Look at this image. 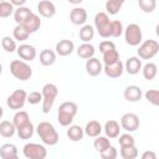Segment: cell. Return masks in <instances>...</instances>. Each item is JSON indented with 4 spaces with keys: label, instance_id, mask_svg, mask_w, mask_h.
Returning a JSON list of instances; mask_svg holds the SVG:
<instances>
[{
    "label": "cell",
    "instance_id": "6da1fadb",
    "mask_svg": "<svg viewBox=\"0 0 159 159\" xmlns=\"http://www.w3.org/2000/svg\"><path fill=\"white\" fill-rule=\"evenodd\" d=\"M78 112V107L75 102L67 101L60 104L58 113H57V120L62 127H68L72 124L76 114Z\"/></svg>",
    "mask_w": 159,
    "mask_h": 159
},
{
    "label": "cell",
    "instance_id": "7a4b0ae2",
    "mask_svg": "<svg viewBox=\"0 0 159 159\" xmlns=\"http://www.w3.org/2000/svg\"><path fill=\"white\" fill-rule=\"evenodd\" d=\"M36 132L39 134V137L41 138L42 143L46 145H56L58 143V133L55 129L53 124L50 122H40L37 124Z\"/></svg>",
    "mask_w": 159,
    "mask_h": 159
},
{
    "label": "cell",
    "instance_id": "3957f363",
    "mask_svg": "<svg viewBox=\"0 0 159 159\" xmlns=\"http://www.w3.org/2000/svg\"><path fill=\"white\" fill-rule=\"evenodd\" d=\"M42 113L47 114L53 107V103L56 101V97L58 94V88L53 83H46L42 87Z\"/></svg>",
    "mask_w": 159,
    "mask_h": 159
},
{
    "label": "cell",
    "instance_id": "277c9868",
    "mask_svg": "<svg viewBox=\"0 0 159 159\" xmlns=\"http://www.w3.org/2000/svg\"><path fill=\"white\" fill-rule=\"evenodd\" d=\"M10 72L15 78H17L20 81H27L32 76V68L24 60H14V61H11Z\"/></svg>",
    "mask_w": 159,
    "mask_h": 159
},
{
    "label": "cell",
    "instance_id": "5b68a950",
    "mask_svg": "<svg viewBox=\"0 0 159 159\" xmlns=\"http://www.w3.org/2000/svg\"><path fill=\"white\" fill-rule=\"evenodd\" d=\"M94 27L101 37L109 39L111 37V20L107 12H97L94 16Z\"/></svg>",
    "mask_w": 159,
    "mask_h": 159
},
{
    "label": "cell",
    "instance_id": "8992f818",
    "mask_svg": "<svg viewBox=\"0 0 159 159\" xmlns=\"http://www.w3.org/2000/svg\"><path fill=\"white\" fill-rule=\"evenodd\" d=\"M138 57L140 60H152L159 52V43L155 40H145L138 45Z\"/></svg>",
    "mask_w": 159,
    "mask_h": 159
},
{
    "label": "cell",
    "instance_id": "52a82bcc",
    "mask_svg": "<svg viewBox=\"0 0 159 159\" xmlns=\"http://www.w3.org/2000/svg\"><path fill=\"white\" fill-rule=\"evenodd\" d=\"M123 31H124L125 42L129 46H138L142 42L143 35H142V29L138 24H129Z\"/></svg>",
    "mask_w": 159,
    "mask_h": 159
},
{
    "label": "cell",
    "instance_id": "ba28073f",
    "mask_svg": "<svg viewBox=\"0 0 159 159\" xmlns=\"http://www.w3.org/2000/svg\"><path fill=\"white\" fill-rule=\"evenodd\" d=\"M22 153L27 159H45L47 155V150L45 145L39 143H27L22 148Z\"/></svg>",
    "mask_w": 159,
    "mask_h": 159
},
{
    "label": "cell",
    "instance_id": "9c48e42d",
    "mask_svg": "<svg viewBox=\"0 0 159 159\" xmlns=\"http://www.w3.org/2000/svg\"><path fill=\"white\" fill-rule=\"evenodd\" d=\"M26 97H27V93L25 89H15L6 99V104L10 109H14V111H19L21 109L25 103H26Z\"/></svg>",
    "mask_w": 159,
    "mask_h": 159
},
{
    "label": "cell",
    "instance_id": "30bf717a",
    "mask_svg": "<svg viewBox=\"0 0 159 159\" xmlns=\"http://www.w3.org/2000/svg\"><path fill=\"white\" fill-rule=\"evenodd\" d=\"M139 117L135 113H125L120 118V127L127 132H135L139 128Z\"/></svg>",
    "mask_w": 159,
    "mask_h": 159
},
{
    "label": "cell",
    "instance_id": "8fae6325",
    "mask_svg": "<svg viewBox=\"0 0 159 159\" xmlns=\"http://www.w3.org/2000/svg\"><path fill=\"white\" fill-rule=\"evenodd\" d=\"M123 71H124V65H123V62L120 60H118L114 63L104 65L103 66V72L109 78H118V77H120L123 75Z\"/></svg>",
    "mask_w": 159,
    "mask_h": 159
},
{
    "label": "cell",
    "instance_id": "7c38bea8",
    "mask_svg": "<svg viewBox=\"0 0 159 159\" xmlns=\"http://www.w3.org/2000/svg\"><path fill=\"white\" fill-rule=\"evenodd\" d=\"M37 11L42 17L50 19L56 14V6L51 0H41L37 4Z\"/></svg>",
    "mask_w": 159,
    "mask_h": 159
},
{
    "label": "cell",
    "instance_id": "4fadbf2b",
    "mask_svg": "<svg viewBox=\"0 0 159 159\" xmlns=\"http://www.w3.org/2000/svg\"><path fill=\"white\" fill-rule=\"evenodd\" d=\"M17 55L21 60L24 61H32L36 58L37 56V52H36V48L32 46V45H27V43H22L17 48Z\"/></svg>",
    "mask_w": 159,
    "mask_h": 159
},
{
    "label": "cell",
    "instance_id": "5bb4252c",
    "mask_svg": "<svg viewBox=\"0 0 159 159\" xmlns=\"http://www.w3.org/2000/svg\"><path fill=\"white\" fill-rule=\"evenodd\" d=\"M103 71V65L102 62L96 58V57H91L88 60H86V72L92 76V77H96L98 76L101 72Z\"/></svg>",
    "mask_w": 159,
    "mask_h": 159
},
{
    "label": "cell",
    "instance_id": "9a60e30c",
    "mask_svg": "<svg viewBox=\"0 0 159 159\" xmlns=\"http://www.w3.org/2000/svg\"><path fill=\"white\" fill-rule=\"evenodd\" d=\"M70 20L73 25H84L87 21V11L83 7H75L70 12Z\"/></svg>",
    "mask_w": 159,
    "mask_h": 159
},
{
    "label": "cell",
    "instance_id": "2e32d148",
    "mask_svg": "<svg viewBox=\"0 0 159 159\" xmlns=\"http://www.w3.org/2000/svg\"><path fill=\"white\" fill-rule=\"evenodd\" d=\"M123 96L128 102H138L142 98L143 92H142L140 87H138L135 84H130V86L125 87V89L123 92Z\"/></svg>",
    "mask_w": 159,
    "mask_h": 159
},
{
    "label": "cell",
    "instance_id": "e0dca14e",
    "mask_svg": "<svg viewBox=\"0 0 159 159\" xmlns=\"http://www.w3.org/2000/svg\"><path fill=\"white\" fill-rule=\"evenodd\" d=\"M24 26H25V29L29 31V34L31 35V34H34V32H36L40 27H41V19H40V16L39 15H36V14H30L29 16H27V19L24 21V24H22Z\"/></svg>",
    "mask_w": 159,
    "mask_h": 159
},
{
    "label": "cell",
    "instance_id": "ac0fdd59",
    "mask_svg": "<svg viewBox=\"0 0 159 159\" xmlns=\"http://www.w3.org/2000/svg\"><path fill=\"white\" fill-rule=\"evenodd\" d=\"M56 53L65 57V56H68L73 52L75 50V43L71 41V40H60L57 43H56Z\"/></svg>",
    "mask_w": 159,
    "mask_h": 159
},
{
    "label": "cell",
    "instance_id": "d6986e66",
    "mask_svg": "<svg viewBox=\"0 0 159 159\" xmlns=\"http://www.w3.org/2000/svg\"><path fill=\"white\" fill-rule=\"evenodd\" d=\"M124 70L129 73V75H137L139 73V71L142 70V60L139 57L132 56L125 61L124 65Z\"/></svg>",
    "mask_w": 159,
    "mask_h": 159
},
{
    "label": "cell",
    "instance_id": "ffe728a7",
    "mask_svg": "<svg viewBox=\"0 0 159 159\" xmlns=\"http://www.w3.org/2000/svg\"><path fill=\"white\" fill-rule=\"evenodd\" d=\"M0 157L2 159H16L17 158V148L12 143H5L0 147Z\"/></svg>",
    "mask_w": 159,
    "mask_h": 159
},
{
    "label": "cell",
    "instance_id": "44dd1931",
    "mask_svg": "<svg viewBox=\"0 0 159 159\" xmlns=\"http://www.w3.org/2000/svg\"><path fill=\"white\" fill-rule=\"evenodd\" d=\"M119 130H120V125L117 120H107L104 124V133L107 135V138L109 139H114L119 135Z\"/></svg>",
    "mask_w": 159,
    "mask_h": 159
},
{
    "label": "cell",
    "instance_id": "7402d4cb",
    "mask_svg": "<svg viewBox=\"0 0 159 159\" xmlns=\"http://www.w3.org/2000/svg\"><path fill=\"white\" fill-rule=\"evenodd\" d=\"M94 52H96L94 46L92 43H89V42H83L77 48V55L81 58H83V60H88V58L93 57L94 56Z\"/></svg>",
    "mask_w": 159,
    "mask_h": 159
},
{
    "label": "cell",
    "instance_id": "603a6c76",
    "mask_svg": "<svg viewBox=\"0 0 159 159\" xmlns=\"http://www.w3.org/2000/svg\"><path fill=\"white\" fill-rule=\"evenodd\" d=\"M84 134L86 135H88V137H91V138H96L97 135H99L101 133H102V125H101V123L99 122H97V120H89L87 124H86V127H84Z\"/></svg>",
    "mask_w": 159,
    "mask_h": 159
},
{
    "label": "cell",
    "instance_id": "cb8c5ba5",
    "mask_svg": "<svg viewBox=\"0 0 159 159\" xmlns=\"http://www.w3.org/2000/svg\"><path fill=\"white\" fill-rule=\"evenodd\" d=\"M56 61V52L50 50V48H45L40 52V63L42 66H52Z\"/></svg>",
    "mask_w": 159,
    "mask_h": 159
},
{
    "label": "cell",
    "instance_id": "d4e9b609",
    "mask_svg": "<svg viewBox=\"0 0 159 159\" xmlns=\"http://www.w3.org/2000/svg\"><path fill=\"white\" fill-rule=\"evenodd\" d=\"M84 135V130L82 127L77 125V124H73V125H68V129H67V137L72 142H80L82 140Z\"/></svg>",
    "mask_w": 159,
    "mask_h": 159
},
{
    "label": "cell",
    "instance_id": "484cf974",
    "mask_svg": "<svg viewBox=\"0 0 159 159\" xmlns=\"http://www.w3.org/2000/svg\"><path fill=\"white\" fill-rule=\"evenodd\" d=\"M16 132V128L12 122L10 120H2L0 122V135L4 138H11L14 137Z\"/></svg>",
    "mask_w": 159,
    "mask_h": 159
},
{
    "label": "cell",
    "instance_id": "4316f807",
    "mask_svg": "<svg viewBox=\"0 0 159 159\" xmlns=\"http://www.w3.org/2000/svg\"><path fill=\"white\" fill-rule=\"evenodd\" d=\"M34 130H35V128H34V124L31 123V120L19 128H16V132H17V135L20 139H30L34 134Z\"/></svg>",
    "mask_w": 159,
    "mask_h": 159
},
{
    "label": "cell",
    "instance_id": "83f0119b",
    "mask_svg": "<svg viewBox=\"0 0 159 159\" xmlns=\"http://www.w3.org/2000/svg\"><path fill=\"white\" fill-rule=\"evenodd\" d=\"M142 72H143V77H144L147 81H152V80H154L155 76H157L158 67H157L155 63L148 62V63H145L144 66H142Z\"/></svg>",
    "mask_w": 159,
    "mask_h": 159
},
{
    "label": "cell",
    "instance_id": "f1b7e54d",
    "mask_svg": "<svg viewBox=\"0 0 159 159\" xmlns=\"http://www.w3.org/2000/svg\"><path fill=\"white\" fill-rule=\"evenodd\" d=\"M32 14V11L26 6H19L16 10H14V20L16 24H24V21L27 19V16Z\"/></svg>",
    "mask_w": 159,
    "mask_h": 159
},
{
    "label": "cell",
    "instance_id": "f546056e",
    "mask_svg": "<svg viewBox=\"0 0 159 159\" xmlns=\"http://www.w3.org/2000/svg\"><path fill=\"white\" fill-rule=\"evenodd\" d=\"M27 122H30V116L26 111H17L15 114H14V118H12V123L15 125V128H19L24 124H26Z\"/></svg>",
    "mask_w": 159,
    "mask_h": 159
},
{
    "label": "cell",
    "instance_id": "4dcf8cb0",
    "mask_svg": "<svg viewBox=\"0 0 159 159\" xmlns=\"http://www.w3.org/2000/svg\"><path fill=\"white\" fill-rule=\"evenodd\" d=\"M78 36L83 42H89L94 37V27L91 25H83L78 32Z\"/></svg>",
    "mask_w": 159,
    "mask_h": 159
},
{
    "label": "cell",
    "instance_id": "1f68e13d",
    "mask_svg": "<svg viewBox=\"0 0 159 159\" xmlns=\"http://www.w3.org/2000/svg\"><path fill=\"white\" fill-rule=\"evenodd\" d=\"M125 0H107L106 2V10L109 15H116L122 9Z\"/></svg>",
    "mask_w": 159,
    "mask_h": 159
},
{
    "label": "cell",
    "instance_id": "d6a6232c",
    "mask_svg": "<svg viewBox=\"0 0 159 159\" xmlns=\"http://www.w3.org/2000/svg\"><path fill=\"white\" fill-rule=\"evenodd\" d=\"M12 36L17 41H25V40L29 39L30 34H29V31L25 29V26L22 24H17L15 26V29L12 30Z\"/></svg>",
    "mask_w": 159,
    "mask_h": 159
},
{
    "label": "cell",
    "instance_id": "836d02e7",
    "mask_svg": "<svg viewBox=\"0 0 159 159\" xmlns=\"http://www.w3.org/2000/svg\"><path fill=\"white\" fill-rule=\"evenodd\" d=\"M109 145H111L109 139H108L107 137H102L101 134H99V135H97V137H96V139H94V142H93V147H94L96 152H98V153L103 152V150H104V149H107Z\"/></svg>",
    "mask_w": 159,
    "mask_h": 159
},
{
    "label": "cell",
    "instance_id": "e575fe53",
    "mask_svg": "<svg viewBox=\"0 0 159 159\" xmlns=\"http://www.w3.org/2000/svg\"><path fill=\"white\" fill-rule=\"evenodd\" d=\"M120 157L123 159H135L138 157V149L135 148V145L120 147Z\"/></svg>",
    "mask_w": 159,
    "mask_h": 159
},
{
    "label": "cell",
    "instance_id": "d590c367",
    "mask_svg": "<svg viewBox=\"0 0 159 159\" xmlns=\"http://www.w3.org/2000/svg\"><path fill=\"white\" fill-rule=\"evenodd\" d=\"M119 60V53L116 48H112L109 51H106L103 52V63L104 65H111V63H114Z\"/></svg>",
    "mask_w": 159,
    "mask_h": 159
},
{
    "label": "cell",
    "instance_id": "8d00e7d4",
    "mask_svg": "<svg viewBox=\"0 0 159 159\" xmlns=\"http://www.w3.org/2000/svg\"><path fill=\"white\" fill-rule=\"evenodd\" d=\"M1 47L6 51V52H14L17 46H16V42H15V39L10 37V36H4L1 39Z\"/></svg>",
    "mask_w": 159,
    "mask_h": 159
},
{
    "label": "cell",
    "instance_id": "74e56055",
    "mask_svg": "<svg viewBox=\"0 0 159 159\" xmlns=\"http://www.w3.org/2000/svg\"><path fill=\"white\" fill-rule=\"evenodd\" d=\"M138 6L142 11L149 14L153 12L157 7V0H138Z\"/></svg>",
    "mask_w": 159,
    "mask_h": 159
},
{
    "label": "cell",
    "instance_id": "f35d334b",
    "mask_svg": "<svg viewBox=\"0 0 159 159\" xmlns=\"http://www.w3.org/2000/svg\"><path fill=\"white\" fill-rule=\"evenodd\" d=\"M14 5L9 1H0V17H9L14 14Z\"/></svg>",
    "mask_w": 159,
    "mask_h": 159
},
{
    "label": "cell",
    "instance_id": "ab89813d",
    "mask_svg": "<svg viewBox=\"0 0 159 159\" xmlns=\"http://www.w3.org/2000/svg\"><path fill=\"white\" fill-rule=\"evenodd\" d=\"M123 25L119 20L111 21V37H119L123 34Z\"/></svg>",
    "mask_w": 159,
    "mask_h": 159
},
{
    "label": "cell",
    "instance_id": "60d3db41",
    "mask_svg": "<svg viewBox=\"0 0 159 159\" xmlns=\"http://www.w3.org/2000/svg\"><path fill=\"white\" fill-rule=\"evenodd\" d=\"M144 97L153 106H158L159 104V91L158 89H148L144 93Z\"/></svg>",
    "mask_w": 159,
    "mask_h": 159
},
{
    "label": "cell",
    "instance_id": "b9f144b4",
    "mask_svg": "<svg viewBox=\"0 0 159 159\" xmlns=\"http://www.w3.org/2000/svg\"><path fill=\"white\" fill-rule=\"evenodd\" d=\"M119 139H118V143L120 147H130V145H135V140H134V137L129 133H124L122 135H118Z\"/></svg>",
    "mask_w": 159,
    "mask_h": 159
},
{
    "label": "cell",
    "instance_id": "7bdbcfd3",
    "mask_svg": "<svg viewBox=\"0 0 159 159\" xmlns=\"http://www.w3.org/2000/svg\"><path fill=\"white\" fill-rule=\"evenodd\" d=\"M26 101L30 104H39L40 102H42V93L41 92H37V91L30 92L27 94V97H26Z\"/></svg>",
    "mask_w": 159,
    "mask_h": 159
},
{
    "label": "cell",
    "instance_id": "ee69618b",
    "mask_svg": "<svg viewBox=\"0 0 159 159\" xmlns=\"http://www.w3.org/2000/svg\"><path fill=\"white\" fill-rule=\"evenodd\" d=\"M99 154H101V157H102L103 159H116L117 155H118V152H117V149H116L113 145H109L107 149H104V150L101 152Z\"/></svg>",
    "mask_w": 159,
    "mask_h": 159
},
{
    "label": "cell",
    "instance_id": "f6af8a7d",
    "mask_svg": "<svg viewBox=\"0 0 159 159\" xmlns=\"http://www.w3.org/2000/svg\"><path fill=\"white\" fill-rule=\"evenodd\" d=\"M112 48H116V45H114V42H112V41H109V40L102 41V42L99 43V51H101L102 53L106 52V51H109V50H112Z\"/></svg>",
    "mask_w": 159,
    "mask_h": 159
},
{
    "label": "cell",
    "instance_id": "bcb514c9",
    "mask_svg": "<svg viewBox=\"0 0 159 159\" xmlns=\"http://www.w3.org/2000/svg\"><path fill=\"white\" fill-rule=\"evenodd\" d=\"M142 159H157V154L152 150H145L142 154Z\"/></svg>",
    "mask_w": 159,
    "mask_h": 159
},
{
    "label": "cell",
    "instance_id": "7dc6e473",
    "mask_svg": "<svg viewBox=\"0 0 159 159\" xmlns=\"http://www.w3.org/2000/svg\"><path fill=\"white\" fill-rule=\"evenodd\" d=\"M26 1L27 0H10V2L14 5V6H24L25 4H26Z\"/></svg>",
    "mask_w": 159,
    "mask_h": 159
},
{
    "label": "cell",
    "instance_id": "c3c4849f",
    "mask_svg": "<svg viewBox=\"0 0 159 159\" xmlns=\"http://www.w3.org/2000/svg\"><path fill=\"white\" fill-rule=\"evenodd\" d=\"M70 4H73V5H78V4H81L83 0H67Z\"/></svg>",
    "mask_w": 159,
    "mask_h": 159
},
{
    "label": "cell",
    "instance_id": "681fc988",
    "mask_svg": "<svg viewBox=\"0 0 159 159\" xmlns=\"http://www.w3.org/2000/svg\"><path fill=\"white\" fill-rule=\"evenodd\" d=\"M2 116H4V109H2V107L0 106V119L2 118Z\"/></svg>",
    "mask_w": 159,
    "mask_h": 159
},
{
    "label": "cell",
    "instance_id": "f907efd6",
    "mask_svg": "<svg viewBox=\"0 0 159 159\" xmlns=\"http://www.w3.org/2000/svg\"><path fill=\"white\" fill-rule=\"evenodd\" d=\"M1 72H2V65L0 63V75H1Z\"/></svg>",
    "mask_w": 159,
    "mask_h": 159
},
{
    "label": "cell",
    "instance_id": "816d5d0a",
    "mask_svg": "<svg viewBox=\"0 0 159 159\" xmlns=\"http://www.w3.org/2000/svg\"><path fill=\"white\" fill-rule=\"evenodd\" d=\"M0 1H6V0H0Z\"/></svg>",
    "mask_w": 159,
    "mask_h": 159
},
{
    "label": "cell",
    "instance_id": "f5cc1de1",
    "mask_svg": "<svg viewBox=\"0 0 159 159\" xmlns=\"http://www.w3.org/2000/svg\"><path fill=\"white\" fill-rule=\"evenodd\" d=\"M55 1H56V0H55Z\"/></svg>",
    "mask_w": 159,
    "mask_h": 159
}]
</instances>
